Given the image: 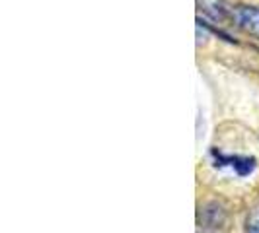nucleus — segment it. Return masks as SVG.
Listing matches in <instances>:
<instances>
[{"instance_id": "nucleus-1", "label": "nucleus", "mask_w": 259, "mask_h": 233, "mask_svg": "<svg viewBox=\"0 0 259 233\" xmlns=\"http://www.w3.org/2000/svg\"><path fill=\"white\" fill-rule=\"evenodd\" d=\"M197 6L208 20L217 24H226L230 20H236V10L230 8L226 0H197Z\"/></svg>"}, {"instance_id": "nucleus-2", "label": "nucleus", "mask_w": 259, "mask_h": 233, "mask_svg": "<svg viewBox=\"0 0 259 233\" xmlns=\"http://www.w3.org/2000/svg\"><path fill=\"white\" fill-rule=\"evenodd\" d=\"M212 157H214V165L217 167H232L240 177L249 175L255 169V157H247V155H224L217 150H212Z\"/></svg>"}, {"instance_id": "nucleus-3", "label": "nucleus", "mask_w": 259, "mask_h": 233, "mask_svg": "<svg viewBox=\"0 0 259 233\" xmlns=\"http://www.w3.org/2000/svg\"><path fill=\"white\" fill-rule=\"evenodd\" d=\"M236 22L242 29L259 37V6H240L236 8Z\"/></svg>"}, {"instance_id": "nucleus-4", "label": "nucleus", "mask_w": 259, "mask_h": 233, "mask_svg": "<svg viewBox=\"0 0 259 233\" xmlns=\"http://www.w3.org/2000/svg\"><path fill=\"white\" fill-rule=\"evenodd\" d=\"M246 233H259V204L249 210L246 220Z\"/></svg>"}]
</instances>
